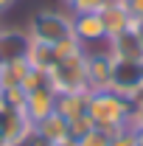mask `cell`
<instances>
[{"instance_id": "23", "label": "cell", "mask_w": 143, "mask_h": 146, "mask_svg": "<svg viewBox=\"0 0 143 146\" xmlns=\"http://www.w3.org/2000/svg\"><path fill=\"white\" fill-rule=\"evenodd\" d=\"M65 146H76V141H68V143H65Z\"/></svg>"}, {"instance_id": "6", "label": "cell", "mask_w": 143, "mask_h": 146, "mask_svg": "<svg viewBox=\"0 0 143 146\" xmlns=\"http://www.w3.org/2000/svg\"><path fill=\"white\" fill-rule=\"evenodd\" d=\"M112 65H115V59H112L107 45L87 51V84H90V93L93 90H107L109 87Z\"/></svg>"}, {"instance_id": "9", "label": "cell", "mask_w": 143, "mask_h": 146, "mask_svg": "<svg viewBox=\"0 0 143 146\" xmlns=\"http://www.w3.org/2000/svg\"><path fill=\"white\" fill-rule=\"evenodd\" d=\"M107 48H109L115 62H143V42L132 28L118 34V36H112V39H107Z\"/></svg>"}, {"instance_id": "21", "label": "cell", "mask_w": 143, "mask_h": 146, "mask_svg": "<svg viewBox=\"0 0 143 146\" xmlns=\"http://www.w3.org/2000/svg\"><path fill=\"white\" fill-rule=\"evenodd\" d=\"M17 6V0H0V14H6V11H11Z\"/></svg>"}, {"instance_id": "12", "label": "cell", "mask_w": 143, "mask_h": 146, "mask_svg": "<svg viewBox=\"0 0 143 146\" xmlns=\"http://www.w3.org/2000/svg\"><path fill=\"white\" fill-rule=\"evenodd\" d=\"M87 104H90V93H56V112L68 121L87 115Z\"/></svg>"}, {"instance_id": "4", "label": "cell", "mask_w": 143, "mask_h": 146, "mask_svg": "<svg viewBox=\"0 0 143 146\" xmlns=\"http://www.w3.org/2000/svg\"><path fill=\"white\" fill-rule=\"evenodd\" d=\"M73 36L84 45V51L90 48H101L107 45V28L98 11H87V14H73Z\"/></svg>"}, {"instance_id": "10", "label": "cell", "mask_w": 143, "mask_h": 146, "mask_svg": "<svg viewBox=\"0 0 143 146\" xmlns=\"http://www.w3.org/2000/svg\"><path fill=\"white\" fill-rule=\"evenodd\" d=\"M34 135L42 138L45 143H51V146H65L70 141V124H68V118H62L54 110L48 118H42L39 124H34Z\"/></svg>"}, {"instance_id": "16", "label": "cell", "mask_w": 143, "mask_h": 146, "mask_svg": "<svg viewBox=\"0 0 143 146\" xmlns=\"http://www.w3.org/2000/svg\"><path fill=\"white\" fill-rule=\"evenodd\" d=\"M62 3L70 14H87V11H98L107 0H62Z\"/></svg>"}, {"instance_id": "13", "label": "cell", "mask_w": 143, "mask_h": 146, "mask_svg": "<svg viewBox=\"0 0 143 146\" xmlns=\"http://www.w3.org/2000/svg\"><path fill=\"white\" fill-rule=\"evenodd\" d=\"M25 73H28V62L25 59L0 62V90H23Z\"/></svg>"}, {"instance_id": "14", "label": "cell", "mask_w": 143, "mask_h": 146, "mask_svg": "<svg viewBox=\"0 0 143 146\" xmlns=\"http://www.w3.org/2000/svg\"><path fill=\"white\" fill-rule=\"evenodd\" d=\"M25 62H28V68L51 70V68H54V45L31 39V42H28V51H25Z\"/></svg>"}, {"instance_id": "5", "label": "cell", "mask_w": 143, "mask_h": 146, "mask_svg": "<svg viewBox=\"0 0 143 146\" xmlns=\"http://www.w3.org/2000/svg\"><path fill=\"white\" fill-rule=\"evenodd\" d=\"M109 90L121 93L126 98L138 96L143 90V62H115L112 65V79Z\"/></svg>"}, {"instance_id": "19", "label": "cell", "mask_w": 143, "mask_h": 146, "mask_svg": "<svg viewBox=\"0 0 143 146\" xmlns=\"http://www.w3.org/2000/svg\"><path fill=\"white\" fill-rule=\"evenodd\" d=\"M68 124H70V141H79L81 135H87L90 129L95 127L90 115H79V118H73V121H68Z\"/></svg>"}, {"instance_id": "20", "label": "cell", "mask_w": 143, "mask_h": 146, "mask_svg": "<svg viewBox=\"0 0 143 146\" xmlns=\"http://www.w3.org/2000/svg\"><path fill=\"white\" fill-rule=\"evenodd\" d=\"M132 20H143V0H124Z\"/></svg>"}, {"instance_id": "22", "label": "cell", "mask_w": 143, "mask_h": 146, "mask_svg": "<svg viewBox=\"0 0 143 146\" xmlns=\"http://www.w3.org/2000/svg\"><path fill=\"white\" fill-rule=\"evenodd\" d=\"M138 146H143V127L138 129Z\"/></svg>"}, {"instance_id": "3", "label": "cell", "mask_w": 143, "mask_h": 146, "mask_svg": "<svg viewBox=\"0 0 143 146\" xmlns=\"http://www.w3.org/2000/svg\"><path fill=\"white\" fill-rule=\"evenodd\" d=\"M51 87L56 93H90L87 84V51L70 59H59L51 68Z\"/></svg>"}, {"instance_id": "8", "label": "cell", "mask_w": 143, "mask_h": 146, "mask_svg": "<svg viewBox=\"0 0 143 146\" xmlns=\"http://www.w3.org/2000/svg\"><path fill=\"white\" fill-rule=\"evenodd\" d=\"M56 110V90L51 87H42V90H31L25 93V104H23V115L31 121V124H39L42 118H48Z\"/></svg>"}, {"instance_id": "17", "label": "cell", "mask_w": 143, "mask_h": 146, "mask_svg": "<svg viewBox=\"0 0 143 146\" xmlns=\"http://www.w3.org/2000/svg\"><path fill=\"white\" fill-rule=\"evenodd\" d=\"M109 132H104V129H98V127H93L87 132V135H81L79 141H76V146H109Z\"/></svg>"}, {"instance_id": "24", "label": "cell", "mask_w": 143, "mask_h": 146, "mask_svg": "<svg viewBox=\"0 0 143 146\" xmlns=\"http://www.w3.org/2000/svg\"><path fill=\"white\" fill-rule=\"evenodd\" d=\"M138 110H140V112H143V107H138Z\"/></svg>"}, {"instance_id": "18", "label": "cell", "mask_w": 143, "mask_h": 146, "mask_svg": "<svg viewBox=\"0 0 143 146\" xmlns=\"http://www.w3.org/2000/svg\"><path fill=\"white\" fill-rule=\"evenodd\" d=\"M109 146H138V129H132L129 124H126V127H121L118 132H112Z\"/></svg>"}, {"instance_id": "1", "label": "cell", "mask_w": 143, "mask_h": 146, "mask_svg": "<svg viewBox=\"0 0 143 146\" xmlns=\"http://www.w3.org/2000/svg\"><path fill=\"white\" fill-rule=\"evenodd\" d=\"M87 115L93 118V124L104 132H118L121 127L129 124L132 115V101L115 90H93L90 93V104H87Z\"/></svg>"}, {"instance_id": "7", "label": "cell", "mask_w": 143, "mask_h": 146, "mask_svg": "<svg viewBox=\"0 0 143 146\" xmlns=\"http://www.w3.org/2000/svg\"><path fill=\"white\" fill-rule=\"evenodd\" d=\"M31 36L25 28L17 25H3L0 23V62H11V59H25Z\"/></svg>"}, {"instance_id": "2", "label": "cell", "mask_w": 143, "mask_h": 146, "mask_svg": "<svg viewBox=\"0 0 143 146\" xmlns=\"http://www.w3.org/2000/svg\"><path fill=\"white\" fill-rule=\"evenodd\" d=\"M25 31H28V36L36 39V42L56 45L59 39H65V36L73 34V14L68 9H65V11H51V9H45V11H39V14H34V17L28 20Z\"/></svg>"}, {"instance_id": "15", "label": "cell", "mask_w": 143, "mask_h": 146, "mask_svg": "<svg viewBox=\"0 0 143 146\" xmlns=\"http://www.w3.org/2000/svg\"><path fill=\"white\" fill-rule=\"evenodd\" d=\"M76 54H84V45L76 39V36H65V39H59L54 45V62H59V59H70V56Z\"/></svg>"}, {"instance_id": "11", "label": "cell", "mask_w": 143, "mask_h": 146, "mask_svg": "<svg viewBox=\"0 0 143 146\" xmlns=\"http://www.w3.org/2000/svg\"><path fill=\"white\" fill-rule=\"evenodd\" d=\"M98 14H101V20H104V28H107L109 39L132 28V17H129V11H126L124 0H107V3L98 9Z\"/></svg>"}]
</instances>
